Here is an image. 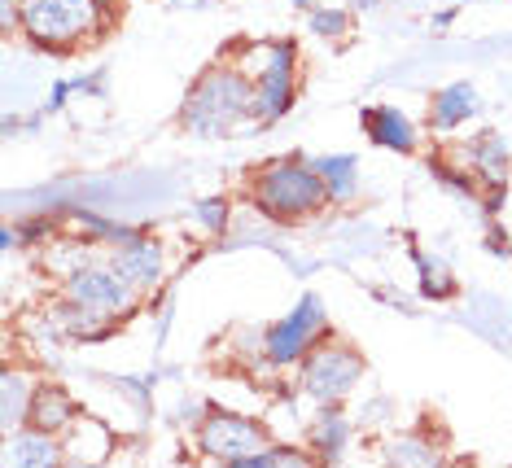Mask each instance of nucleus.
<instances>
[{
	"instance_id": "f257e3e1",
	"label": "nucleus",
	"mask_w": 512,
	"mask_h": 468,
	"mask_svg": "<svg viewBox=\"0 0 512 468\" xmlns=\"http://www.w3.org/2000/svg\"><path fill=\"white\" fill-rule=\"evenodd\" d=\"M246 114H254V84L241 70H211L184 101V123L206 136L232 132Z\"/></svg>"
},
{
	"instance_id": "f03ea898",
	"label": "nucleus",
	"mask_w": 512,
	"mask_h": 468,
	"mask_svg": "<svg viewBox=\"0 0 512 468\" xmlns=\"http://www.w3.org/2000/svg\"><path fill=\"white\" fill-rule=\"evenodd\" d=\"M324 193H329L324 175L302 167V162H276V167L254 175V202H259L263 215H272V219L311 215V210H320Z\"/></svg>"
},
{
	"instance_id": "7ed1b4c3",
	"label": "nucleus",
	"mask_w": 512,
	"mask_h": 468,
	"mask_svg": "<svg viewBox=\"0 0 512 468\" xmlns=\"http://www.w3.org/2000/svg\"><path fill=\"white\" fill-rule=\"evenodd\" d=\"M22 27L31 40L66 49L97 31V0H22Z\"/></svg>"
},
{
	"instance_id": "20e7f679",
	"label": "nucleus",
	"mask_w": 512,
	"mask_h": 468,
	"mask_svg": "<svg viewBox=\"0 0 512 468\" xmlns=\"http://www.w3.org/2000/svg\"><path fill=\"white\" fill-rule=\"evenodd\" d=\"M66 294H71V307H75V311H84L88 320L97 324V320H110V315H119V311L132 307L136 285L119 272V267L92 263V267H84V272L71 276Z\"/></svg>"
},
{
	"instance_id": "39448f33",
	"label": "nucleus",
	"mask_w": 512,
	"mask_h": 468,
	"mask_svg": "<svg viewBox=\"0 0 512 468\" xmlns=\"http://www.w3.org/2000/svg\"><path fill=\"white\" fill-rule=\"evenodd\" d=\"M359 372H364V364H359L355 350L324 346L307 359V377L302 381H307V394L316 403H337V399H346V390L359 381Z\"/></svg>"
},
{
	"instance_id": "423d86ee",
	"label": "nucleus",
	"mask_w": 512,
	"mask_h": 468,
	"mask_svg": "<svg viewBox=\"0 0 512 468\" xmlns=\"http://www.w3.org/2000/svg\"><path fill=\"white\" fill-rule=\"evenodd\" d=\"M202 447H206V455H215V460L250 464L267 451V438L241 416H211L202 425Z\"/></svg>"
},
{
	"instance_id": "0eeeda50",
	"label": "nucleus",
	"mask_w": 512,
	"mask_h": 468,
	"mask_svg": "<svg viewBox=\"0 0 512 468\" xmlns=\"http://www.w3.org/2000/svg\"><path fill=\"white\" fill-rule=\"evenodd\" d=\"M250 84H254V119H276L289 105V92H294V57H289L285 44L267 49V66Z\"/></svg>"
},
{
	"instance_id": "6e6552de",
	"label": "nucleus",
	"mask_w": 512,
	"mask_h": 468,
	"mask_svg": "<svg viewBox=\"0 0 512 468\" xmlns=\"http://www.w3.org/2000/svg\"><path fill=\"white\" fill-rule=\"evenodd\" d=\"M316 320H320V307L316 302H302V311L294 320L276 324L272 337H267V355H272V364H289V359H298L302 350H307L311 333H316Z\"/></svg>"
},
{
	"instance_id": "1a4fd4ad",
	"label": "nucleus",
	"mask_w": 512,
	"mask_h": 468,
	"mask_svg": "<svg viewBox=\"0 0 512 468\" xmlns=\"http://www.w3.org/2000/svg\"><path fill=\"white\" fill-rule=\"evenodd\" d=\"M114 267L132 280L136 289H149L154 280L162 276V254H158V245H127V250L114 254Z\"/></svg>"
},
{
	"instance_id": "9d476101",
	"label": "nucleus",
	"mask_w": 512,
	"mask_h": 468,
	"mask_svg": "<svg viewBox=\"0 0 512 468\" xmlns=\"http://www.w3.org/2000/svg\"><path fill=\"white\" fill-rule=\"evenodd\" d=\"M5 460L9 464H53L57 460V447L49 442V434L44 429H31V434H9L5 442Z\"/></svg>"
},
{
	"instance_id": "9b49d317",
	"label": "nucleus",
	"mask_w": 512,
	"mask_h": 468,
	"mask_svg": "<svg viewBox=\"0 0 512 468\" xmlns=\"http://www.w3.org/2000/svg\"><path fill=\"white\" fill-rule=\"evenodd\" d=\"M66 416H71V403H66V394H57V390L36 394V399H31V407H27L31 429H44V434L62 429V425H66Z\"/></svg>"
},
{
	"instance_id": "f8f14e48",
	"label": "nucleus",
	"mask_w": 512,
	"mask_h": 468,
	"mask_svg": "<svg viewBox=\"0 0 512 468\" xmlns=\"http://www.w3.org/2000/svg\"><path fill=\"white\" fill-rule=\"evenodd\" d=\"M368 132H372V140L394 145V149L412 145V127H407V119H403V114H394V110H372L368 114Z\"/></svg>"
},
{
	"instance_id": "ddd939ff",
	"label": "nucleus",
	"mask_w": 512,
	"mask_h": 468,
	"mask_svg": "<svg viewBox=\"0 0 512 468\" xmlns=\"http://www.w3.org/2000/svg\"><path fill=\"white\" fill-rule=\"evenodd\" d=\"M473 110H477L473 88H464V84H456L451 92H442V97H438V123H442V127H447V123H460V119H469Z\"/></svg>"
}]
</instances>
